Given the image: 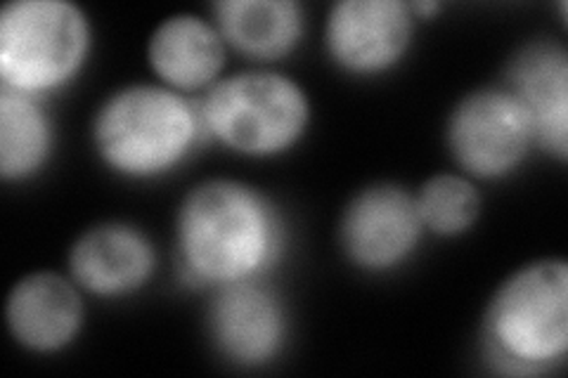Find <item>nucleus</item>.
I'll list each match as a JSON object with an SVG mask.
<instances>
[{
    "mask_svg": "<svg viewBox=\"0 0 568 378\" xmlns=\"http://www.w3.org/2000/svg\"><path fill=\"white\" fill-rule=\"evenodd\" d=\"M287 246V225L268 194L242 180H204L175 213V263L190 286L263 279Z\"/></svg>",
    "mask_w": 568,
    "mask_h": 378,
    "instance_id": "nucleus-1",
    "label": "nucleus"
},
{
    "mask_svg": "<svg viewBox=\"0 0 568 378\" xmlns=\"http://www.w3.org/2000/svg\"><path fill=\"white\" fill-rule=\"evenodd\" d=\"M206 131L200 102L162 83L123 85L98 106L93 145L114 175L145 183L183 166Z\"/></svg>",
    "mask_w": 568,
    "mask_h": 378,
    "instance_id": "nucleus-2",
    "label": "nucleus"
},
{
    "mask_svg": "<svg viewBox=\"0 0 568 378\" xmlns=\"http://www.w3.org/2000/svg\"><path fill=\"white\" fill-rule=\"evenodd\" d=\"M484 359L505 376H538L568 350V265L538 258L497 286L481 324Z\"/></svg>",
    "mask_w": 568,
    "mask_h": 378,
    "instance_id": "nucleus-3",
    "label": "nucleus"
},
{
    "mask_svg": "<svg viewBox=\"0 0 568 378\" xmlns=\"http://www.w3.org/2000/svg\"><path fill=\"white\" fill-rule=\"evenodd\" d=\"M200 112L206 135L248 159H273L294 150L313 116L306 88L268 69L240 71L213 83Z\"/></svg>",
    "mask_w": 568,
    "mask_h": 378,
    "instance_id": "nucleus-4",
    "label": "nucleus"
},
{
    "mask_svg": "<svg viewBox=\"0 0 568 378\" xmlns=\"http://www.w3.org/2000/svg\"><path fill=\"white\" fill-rule=\"evenodd\" d=\"M93 48L91 20L71 0H12L0 10V85L39 98L74 81Z\"/></svg>",
    "mask_w": 568,
    "mask_h": 378,
    "instance_id": "nucleus-5",
    "label": "nucleus"
},
{
    "mask_svg": "<svg viewBox=\"0 0 568 378\" xmlns=\"http://www.w3.org/2000/svg\"><path fill=\"white\" fill-rule=\"evenodd\" d=\"M446 145L471 180H505L536 145L530 119L507 88H478L462 98L446 123Z\"/></svg>",
    "mask_w": 568,
    "mask_h": 378,
    "instance_id": "nucleus-6",
    "label": "nucleus"
},
{
    "mask_svg": "<svg viewBox=\"0 0 568 378\" xmlns=\"http://www.w3.org/2000/svg\"><path fill=\"white\" fill-rule=\"evenodd\" d=\"M417 14L405 0H339L327 12L325 50L351 76H382L410 52Z\"/></svg>",
    "mask_w": 568,
    "mask_h": 378,
    "instance_id": "nucleus-7",
    "label": "nucleus"
},
{
    "mask_svg": "<svg viewBox=\"0 0 568 378\" xmlns=\"http://www.w3.org/2000/svg\"><path fill=\"white\" fill-rule=\"evenodd\" d=\"M424 232L415 194L394 183H377L346 204L339 244L351 265L382 275L415 256Z\"/></svg>",
    "mask_w": 568,
    "mask_h": 378,
    "instance_id": "nucleus-8",
    "label": "nucleus"
},
{
    "mask_svg": "<svg viewBox=\"0 0 568 378\" xmlns=\"http://www.w3.org/2000/svg\"><path fill=\"white\" fill-rule=\"evenodd\" d=\"M209 338L227 362L244 369L271 365L287 344L290 319L282 298L261 279L213 289Z\"/></svg>",
    "mask_w": 568,
    "mask_h": 378,
    "instance_id": "nucleus-9",
    "label": "nucleus"
},
{
    "mask_svg": "<svg viewBox=\"0 0 568 378\" xmlns=\"http://www.w3.org/2000/svg\"><path fill=\"white\" fill-rule=\"evenodd\" d=\"M69 277L81 292L98 298H123L145 286L156 267L150 237L131 223H100L71 244Z\"/></svg>",
    "mask_w": 568,
    "mask_h": 378,
    "instance_id": "nucleus-10",
    "label": "nucleus"
},
{
    "mask_svg": "<svg viewBox=\"0 0 568 378\" xmlns=\"http://www.w3.org/2000/svg\"><path fill=\"white\" fill-rule=\"evenodd\" d=\"M83 321L85 305L77 282L50 269L17 279L6 298L10 336L36 355H55L69 348L79 338Z\"/></svg>",
    "mask_w": 568,
    "mask_h": 378,
    "instance_id": "nucleus-11",
    "label": "nucleus"
},
{
    "mask_svg": "<svg viewBox=\"0 0 568 378\" xmlns=\"http://www.w3.org/2000/svg\"><path fill=\"white\" fill-rule=\"evenodd\" d=\"M530 119L536 145L568 159V52L555 41H532L509 60L505 83Z\"/></svg>",
    "mask_w": 568,
    "mask_h": 378,
    "instance_id": "nucleus-12",
    "label": "nucleus"
},
{
    "mask_svg": "<svg viewBox=\"0 0 568 378\" xmlns=\"http://www.w3.org/2000/svg\"><path fill=\"white\" fill-rule=\"evenodd\" d=\"M227 45L216 27L200 14L178 12L156 24L148 41V62L162 85L178 93L209 90L221 81Z\"/></svg>",
    "mask_w": 568,
    "mask_h": 378,
    "instance_id": "nucleus-13",
    "label": "nucleus"
},
{
    "mask_svg": "<svg viewBox=\"0 0 568 378\" xmlns=\"http://www.w3.org/2000/svg\"><path fill=\"white\" fill-rule=\"evenodd\" d=\"M213 17L225 45L261 62L287 58L304 39V8L296 0H221Z\"/></svg>",
    "mask_w": 568,
    "mask_h": 378,
    "instance_id": "nucleus-14",
    "label": "nucleus"
},
{
    "mask_svg": "<svg viewBox=\"0 0 568 378\" xmlns=\"http://www.w3.org/2000/svg\"><path fill=\"white\" fill-rule=\"evenodd\" d=\"M55 150V129L39 98L0 85V177L27 183L39 175Z\"/></svg>",
    "mask_w": 568,
    "mask_h": 378,
    "instance_id": "nucleus-15",
    "label": "nucleus"
},
{
    "mask_svg": "<svg viewBox=\"0 0 568 378\" xmlns=\"http://www.w3.org/2000/svg\"><path fill=\"white\" fill-rule=\"evenodd\" d=\"M424 229L438 237H459L469 232L481 215V192L467 175L440 173L426 180L415 194Z\"/></svg>",
    "mask_w": 568,
    "mask_h": 378,
    "instance_id": "nucleus-16",
    "label": "nucleus"
}]
</instances>
